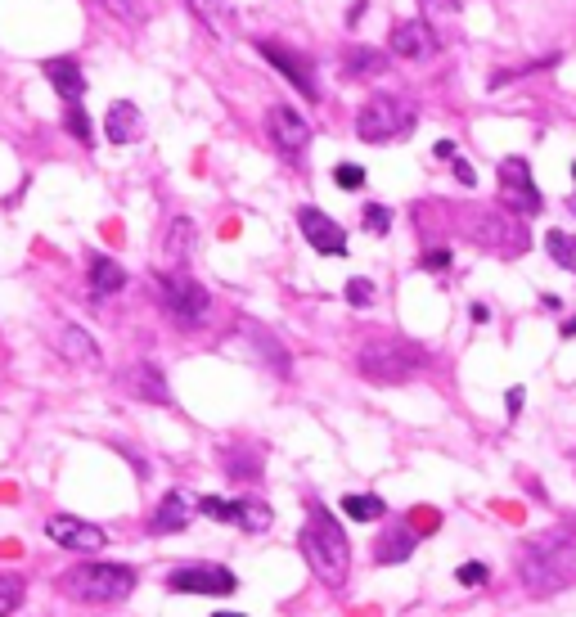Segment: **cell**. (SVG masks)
<instances>
[{"label":"cell","instance_id":"6da1fadb","mask_svg":"<svg viewBox=\"0 0 576 617\" xmlns=\"http://www.w3.org/2000/svg\"><path fill=\"white\" fill-rule=\"evenodd\" d=\"M513 568L531 595H558L576 581V541L567 532H540L518 545Z\"/></svg>","mask_w":576,"mask_h":617},{"label":"cell","instance_id":"7a4b0ae2","mask_svg":"<svg viewBox=\"0 0 576 617\" xmlns=\"http://www.w3.org/2000/svg\"><path fill=\"white\" fill-rule=\"evenodd\" d=\"M297 545H302L306 563H311V572L324 581V586L329 590L347 586V572H351L347 532H342V523L320 505V500H311V509H306V527H302V536H297Z\"/></svg>","mask_w":576,"mask_h":617},{"label":"cell","instance_id":"3957f363","mask_svg":"<svg viewBox=\"0 0 576 617\" xmlns=\"http://www.w3.org/2000/svg\"><path fill=\"white\" fill-rule=\"evenodd\" d=\"M135 568L126 563H72V568L59 572V590L72 599V604H122L126 595L135 590Z\"/></svg>","mask_w":576,"mask_h":617},{"label":"cell","instance_id":"277c9868","mask_svg":"<svg viewBox=\"0 0 576 617\" xmlns=\"http://www.w3.org/2000/svg\"><path fill=\"white\" fill-rule=\"evenodd\" d=\"M356 365L369 383L396 388V383H410L423 370V352L414 343H405V338H374V343L360 347Z\"/></svg>","mask_w":576,"mask_h":617},{"label":"cell","instance_id":"5b68a950","mask_svg":"<svg viewBox=\"0 0 576 617\" xmlns=\"http://www.w3.org/2000/svg\"><path fill=\"white\" fill-rule=\"evenodd\" d=\"M414 127V109L401 95H369L356 113V136L365 145H387V140H401Z\"/></svg>","mask_w":576,"mask_h":617},{"label":"cell","instance_id":"8992f818","mask_svg":"<svg viewBox=\"0 0 576 617\" xmlns=\"http://www.w3.org/2000/svg\"><path fill=\"white\" fill-rule=\"evenodd\" d=\"M158 302L167 307V316L176 320V325H185V329L203 325V320L212 316V298H207V289L198 280H189L185 271L158 275Z\"/></svg>","mask_w":576,"mask_h":617},{"label":"cell","instance_id":"52a82bcc","mask_svg":"<svg viewBox=\"0 0 576 617\" xmlns=\"http://www.w3.org/2000/svg\"><path fill=\"white\" fill-rule=\"evenodd\" d=\"M167 590H176V595L225 599L239 590V577H234L225 563H180V568L167 572Z\"/></svg>","mask_w":576,"mask_h":617},{"label":"cell","instance_id":"ba28073f","mask_svg":"<svg viewBox=\"0 0 576 617\" xmlns=\"http://www.w3.org/2000/svg\"><path fill=\"white\" fill-rule=\"evenodd\" d=\"M257 50H261V59H266L270 68H279V73H284V82L293 86L297 95H306V104L320 100V86H315V68H311V59H306V55H297V50L279 46V41H257Z\"/></svg>","mask_w":576,"mask_h":617},{"label":"cell","instance_id":"9c48e42d","mask_svg":"<svg viewBox=\"0 0 576 617\" xmlns=\"http://www.w3.org/2000/svg\"><path fill=\"white\" fill-rule=\"evenodd\" d=\"M500 199L509 203L518 217H536V212L545 208L536 181H531V167L522 163V158H504L500 163Z\"/></svg>","mask_w":576,"mask_h":617},{"label":"cell","instance_id":"30bf717a","mask_svg":"<svg viewBox=\"0 0 576 617\" xmlns=\"http://www.w3.org/2000/svg\"><path fill=\"white\" fill-rule=\"evenodd\" d=\"M45 536H50L59 550L72 554H99L108 545V532L99 523H86V518H72V514H54L45 523Z\"/></svg>","mask_w":576,"mask_h":617},{"label":"cell","instance_id":"8fae6325","mask_svg":"<svg viewBox=\"0 0 576 617\" xmlns=\"http://www.w3.org/2000/svg\"><path fill=\"white\" fill-rule=\"evenodd\" d=\"M266 131L275 140V149L284 158H302L306 145H311V127H306L302 113H293L288 104H270L266 109Z\"/></svg>","mask_w":576,"mask_h":617},{"label":"cell","instance_id":"7c38bea8","mask_svg":"<svg viewBox=\"0 0 576 617\" xmlns=\"http://www.w3.org/2000/svg\"><path fill=\"white\" fill-rule=\"evenodd\" d=\"M387 46H392L396 59H405V64H428L432 55H437V32H432L428 19H405L392 28V37H387Z\"/></svg>","mask_w":576,"mask_h":617},{"label":"cell","instance_id":"4fadbf2b","mask_svg":"<svg viewBox=\"0 0 576 617\" xmlns=\"http://www.w3.org/2000/svg\"><path fill=\"white\" fill-rule=\"evenodd\" d=\"M297 226H302L306 244H311L320 257H342V253H347V230H342L329 212L302 208V212H297Z\"/></svg>","mask_w":576,"mask_h":617},{"label":"cell","instance_id":"5bb4252c","mask_svg":"<svg viewBox=\"0 0 576 617\" xmlns=\"http://www.w3.org/2000/svg\"><path fill=\"white\" fill-rule=\"evenodd\" d=\"M122 388L131 392V397H140V401H153V406H167V401H171L167 379H162V370H158V365H149V361L131 365V370L122 374Z\"/></svg>","mask_w":576,"mask_h":617},{"label":"cell","instance_id":"9a60e30c","mask_svg":"<svg viewBox=\"0 0 576 617\" xmlns=\"http://www.w3.org/2000/svg\"><path fill=\"white\" fill-rule=\"evenodd\" d=\"M59 356L68 365H81V370H99V365H104V352H99V343L81 325H63L59 329Z\"/></svg>","mask_w":576,"mask_h":617},{"label":"cell","instance_id":"2e32d148","mask_svg":"<svg viewBox=\"0 0 576 617\" xmlns=\"http://www.w3.org/2000/svg\"><path fill=\"white\" fill-rule=\"evenodd\" d=\"M189 518H194V500L180 496V491H167V496L158 500V509H153V518H149V532H153V536L185 532Z\"/></svg>","mask_w":576,"mask_h":617},{"label":"cell","instance_id":"e0dca14e","mask_svg":"<svg viewBox=\"0 0 576 617\" xmlns=\"http://www.w3.org/2000/svg\"><path fill=\"white\" fill-rule=\"evenodd\" d=\"M45 77H50L54 95H59L68 109H77L81 95H86V77H81L77 59H45Z\"/></svg>","mask_w":576,"mask_h":617},{"label":"cell","instance_id":"ac0fdd59","mask_svg":"<svg viewBox=\"0 0 576 617\" xmlns=\"http://www.w3.org/2000/svg\"><path fill=\"white\" fill-rule=\"evenodd\" d=\"M104 136L113 140V145H131V140H140V136H144L140 109H135V104H126V100L108 104V113H104Z\"/></svg>","mask_w":576,"mask_h":617},{"label":"cell","instance_id":"d6986e66","mask_svg":"<svg viewBox=\"0 0 576 617\" xmlns=\"http://www.w3.org/2000/svg\"><path fill=\"white\" fill-rule=\"evenodd\" d=\"M414 545H419V532H410V527H392V532H383L374 541V563H383V568H392V563H405L414 554Z\"/></svg>","mask_w":576,"mask_h":617},{"label":"cell","instance_id":"ffe728a7","mask_svg":"<svg viewBox=\"0 0 576 617\" xmlns=\"http://www.w3.org/2000/svg\"><path fill=\"white\" fill-rule=\"evenodd\" d=\"M383 73H387V55H383V50L347 46V55H342V77L365 82V77H383Z\"/></svg>","mask_w":576,"mask_h":617},{"label":"cell","instance_id":"44dd1931","mask_svg":"<svg viewBox=\"0 0 576 617\" xmlns=\"http://www.w3.org/2000/svg\"><path fill=\"white\" fill-rule=\"evenodd\" d=\"M189 5H194L198 23H203L212 37H221V41L234 37V5L230 0H189Z\"/></svg>","mask_w":576,"mask_h":617},{"label":"cell","instance_id":"7402d4cb","mask_svg":"<svg viewBox=\"0 0 576 617\" xmlns=\"http://www.w3.org/2000/svg\"><path fill=\"white\" fill-rule=\"evenodd\" d=\"M194 239H198V235H194V221H189V217H176V221L167 226V239H162V262H167V266H180L189 253H194Z\"/></svg>","mask_w":576,"mask_h":617},{"label":"cell","instance_id":"603a6c76","mask_svg":"<svg viewBox=\"0 0 576 617\" xmlns=\"http://www.w3.org/2000/svg\"><path fill=\"white\" fill-rule=\"evenodd\" d=\"M270 523H275V514H270L266 500H257V496H239V500H234V527H239V532L257 536V532H266Z\"/></svg>","mask_w":576,"mask_h":617},{"label":"cell","instance_id":"cb8c5ba5","mask_svg":"<svg viewBox=\"0 0 576 617\" xmlns=\"http://www.w3.org/2000/svg\"><path fill=\"white\" fill-rule=\"evenodd\" d=\"M90 289H95L99 298H108V293L126 289V271L113 262V257L95 253V257H90Z\"/></svg>","mask_w":576,"mask_h":617},{"label":"cell","instance_id":"d4e9b609","mask_svg":"<svg viewBox=\"0 0 576 617\" xmlns=\"http://www.w3.org/2000/svg\"><path fill=\"white\" fill-rule=\"evenodd\" d=\"M342 514H347L351 523H378V518L387 514V500L369 496V491H356V496H342Z\"/></svg>","mask_w":576,"mask_h":617},{"label":"cell","instance_id":"484cf974","mask_svg":"<svg viewBox=\"0 0 576 617\" xmlns=\"http://www.w3.org/2000/svg\"><path fill=\"white\" fill-rule=\"evenodd\" d=\"M248 338L261 347V361L266 365H275V374H288V352L275 343V338L266 334V329H257V325H248Z\"/></svg>","mask_w":576,"mask_h":617},{"label":"cell","instance_id":"4316f807","mask_svg":"<svg viewBox=\"0 0 576 617\" xmlns=\"http://www.w3.org/2000/svg\"><path fill=\"white\" fill-rule=\"evenodd\" d=\"M545 248H549V257H554L563 271H572L576 275V235H563V230H549L545 235Z\"/></svg>","mask_w":576,"mask_h":617},{"label":"cell","instance_id":"83f0119b","mask_svg":"<svg viewBox=\"0 0 576 617\" xmlns=\"http://www.w3.org/2000/svg\"><path fill=\"white\" fill-rule=\"evenodd\" d=\"M27 595V581L18 577V572H0V617L18 613V604H23Z\"/></svg>","mask_w":576,"mask_h":617},{"label":"cell","instance_id":"f1b7e54d","mask_svg":"<svg viewBox=\"0 0 576 617\" xmlns=\"http://www.w3.org/2000/svg\"><path fill=\"white\" fill-rule=\"evenodd\" d=\"M225 473H230V478H239V482L261 478V460H257V451H225Z\"/></svg>","mask_w":576,"mask_h":617},{"label":"cell","instance_id":"f546056e","mask_svg":"<svg viewBox=\"0 0 576 617\" xmlns=\"http://www.w3.org/2000/svg\"><path fill=\"white\" fill-rule=\"evenodd\" d=\"M455 581H459V586H468V590H477V586H486V581H491V568H486L482 559H468V563H459V568H455Z\"/></svg>","mask_w":576,"mask_h":617},{"label":"cell","instance_id":"4dcf8cb0","mask_svg":"<svg viewBox=\"0 0 576 617\" xmlns=\"http://www.w3.org/2000/svg\"><path fill=\"white\" fill-rule=\"evenodd\" d=\"M198 514H207V518H216V523H234V500H221V496H203L198 500Z\"/></svg>","mask_w":576,"mask_h":617},{"label":"cell","instance_id":"1f68e13d","mask_svg":"<svg viewBox=\"0 0 576 617\" xmlns=\"http://www.w3.org/2000/svg\"><path fill=\"white\" fill-rule=\"evenodd\" d=\"M365 230L369 235H387V230H392V208H383V203H365Z\"/></svg>","mask_w":576,"mask_h":617},{"label":"cell","instance_id":"d6a6232c","mask_svg":"<svg viewBox=\"0 0 576 617\" xmlns=\"http://www.w3.org/2000/svg\"><path fill=\"white\" fill-rule=\"evenodd\" d=\"M374 298H378V293H374V284H369L365 275L347 280V302H351V307H360V311H365V307H374Z\"/></svg>","mask_w":576,"mask_h":617},{"label":"cell","instance_id":"836d02e7","mask_svg":"<svg viewBox=\"0 0 576 617\" xmlns=\"http://www.w3.org/2000/svg\"><path fill=\"white\" fill-rule=\"evenodd\" d=\"M333 181H338V190H360V185H365V167L360 163H338L333 167Z\"/></svg>","mask_w":576,"mask_h":617},{"label":"cell","instance_id":"e575fe53","mask_svg":"<svg viewBox=\"0 0 576 617\" xmlns=\"http://www.w3.org/2000/svg\"><path fill=\"white\" fill-rule=\"evenodd\" d=\"M63 127H68L72 136L81 140V145H90V122H86V113H81V109H68V113H63Z\"/></svg>","mask_w":576,"mask_h":617},{"label":"cell","instance_id":"d590c367","mask_svg":"<svg viewBox=\"0 0 576 617\" xmlns=\"http://www.w3.org/2000/svg\"><path fill=\"white\" fill-rule=\"evenodd\" d=\"M419 5L432 14V19H455V14L464 10V0H419Z\"/></svg>","mask_w":576,"mask_h":617},{"label":"cell","instance_id":"8d00e7d4","mask_svg":"<svg viewBox=\"0 0 576 617\" xmlns=\"http://www.w3.org/2000/svg\"><path fill=\"white\" fill-rule=\"evenodd\" d=\"M423 266H428V271H446L450 253H446V248H432V253H423Z\"/></svg>","mask_w":576,"mask_h":617},{"label":"cell","instance_id":"74e56055","mask_svg":"<svg viewBox=\"0 0 576 617\" xmlns=\"http://www.w3.org/2000/svg\"><path fill=\"white\" fill-rule=\"evenodd\" d=\"M432 154H437L441 163H455V158H459V149H455V140H437V149H432Z\"/></svg>","mask_w":576,"mask_h":617},{"label":"cell","instance_id":"f35d334b","mask_svg":"<svg viewBox=\"0 0 576 617\" xmlns=\"http://www.w3.org/2000/svg\"><path fill=\"white\" fill-rule=\"evenodd\" d=\"M104 5L117 14H140V0H104Z\"/></svg>","mask_w":576,"mask_h":617},{"label":"cell","instance_id":"ab89813d","mask_svg":"<svg viewBox=\"0 0 576 617\" xmlns=\"http://www.w3.org/2000/svg\"><path fill=\"white\" fill-rule=\"evenodd\" d=\"M504 410H509V415H518V410H522V388H509V392H504Z\"/></svg>","mask_w":576,"mask_h":617},{"label":"cell","instance_id":"60d3db41","mask_svg":"<svg viewBox=\"0 0 576 617\" xmlns=\"http://www.w3.org/2000/svg\"><path fill=\"white\" fill-rule=\"evenodd\" d=\"M450 167H455V176H459V181H464V185H473V181H477V176H473V167H468L464 158H455V163H450Z\"/></svg>","mask_w":576,"mask_h":617},{"label":"cell","instance_id":"b9f144b4","mask_svg":"<svg viewBox=\"0 0 576 617\" xmlns=\"http://www.w3.org/2000/svg\"><path fill=\"white\" fill-rule=\"evenodd\" d=\"M468 316H473L477 325H486V320H491V307H482V302H473V307H468Z\"/></svg>","mask_w":576,"mask_h":617},{"label":"cell","instance_id":"7bdbcfd3","mask_svg":"<svg viewBox=\"0 0 576 617\" xmlns=\"http://www.w3.org/2000/svg\"><path fill=\"white\" fill-rule=\"evenodd\" d=\"M360 19H365V0H356V5H351V14H347V23H351V28H356Z\"/></svg>","mask_w":576,"mask_h":617},{"label":"cell","instance_id":"ee69618b","mask_svg":"<svg viewBox=\"0 0 576 617\" xmlns=\"http://www.w3.org/2000/svg\"><path fill=\"white\" fill-rule=\"evenodd\" d=\"M212 617H243V613H230V608H216Z\"/></svg>","mask_w":576,"mask_h":617},{"label":"cell","instance_id":"f6af8a7d","mask_svg":"<svg viewBox=\"0 0 576 617\" xmlns=\"http://www.w3.org/2000/svg\"><path fill=\"white\" fill-rule=\"evenodd\" d=\"M572 176H576V167H572Z\"/></svg>","mask_w":576,"mask_h":617}]
</instances>
